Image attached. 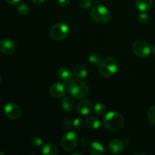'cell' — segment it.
Returning <instances> with one entry per match:
<instances>
[{"mask_svg": "<svg viewBox=\"0 0 155 155\" xmlns=\"http://www.w3.org/2000/svg\"><path fill=\"white\" fill-rule=\"evenodd\" d=\"M104 127L112 132H116L122 129L124 119L122 115L116 111H110L105 114L103 119Z\"/></svg>", "mask_w": 155, "mask_h": 155, "instance_id": "cell-1", "label": "cell"}, {"mask_svg": "<svg viewBox=\"0 0 155 155\" xmlns=\"http://www.w3.org/2000/svg\"><path fill=\"white\" fill-rule=\"evenodd\" d=\"M16 48L15 43L9 39H3L0 41V51L5 54H11Z\"/></svg>", "mask_w": 155, "mask_h": 155, "instance_id": "cell-11", "label": "cell"}, {"mask_svg": "<svg viewBox=\"0 0 155 155\" xmlns=\"http://www.w3.org/2000/svg\"><path fill=\"white\" fill-rule=\"evenodd\" d=\"M42 144H43V141L39 136H34L32 139V145L36 149L41 148V147L42 146Z\"/></svg>", "mask_w": 155, "mask_h": 155, "instance_id": "cell-25", "label": "cell"}, {"mask_svg": "<svg viewBox=\"0 0 155 155\" xmlns=\"http://www.w3.org/2000/svg\"><path fill=\"white\" fill-rule=\"evenodd\" d=\"M86 125L92 130H98L101 127V123L99 119L95 117H89L86 120Z\"/></svg>", "mask_w": 155, "mask_h": 155, "instance_id": "cell-18", "label": "cell"}, {"mask_svg": "<svg viewBox=\"0 0 155 155\" xmlns=\"http://www.w3.org/2000/svg\"><path fill=\"white\" fill-rule=\"evenodd\" d=\"M73 127L77 130H81L84 127V120L80 117H77L73 120Z\"/></svg>", "mask_w": 155, "mask_h": 155, "instance_id": "cell-26", "label": "cell"}, {"mask_svg": "<svg viewBox=\"0 0 155 155\" xmlns=\"http://www.w3.org/2000/svg\"><path fill=\"white\" fill-rule=\"evenodd\" d=\"M89 153L92 155H103L105 153L104 148L100 142H93L89 146Z\"/></svg>", "mask_w": 155, "mask_h": 155, "instance_id": "cell-15", "label": "cell"}, {"mask_svg": "<svg viewBox=\"0 0 155 155\" xmlns=\"http://www.w3.org/2000/svg\"><path fill=\"white\" fill-rule=\"evenodd\" d=\"M68 92L73 98L81 99L87 96L89 92V87L86 82L78 79L70 82L68 85Z\"/></svg>", "mask_w": 155, "mask_h": 155, "instance_id": "cell-2", "label": "cell"}, {"mask_svg": "<svg viewBox=\"0 0 155 155\" xmlns=\"http://www.w3.org/2000/svg\"><path fill=\"white\" fill-rule=\"evenodd\" d=\"M61 107L64 110L68 112V113H72L75 109V103H74V100L70 97L64 98L61 102Z\"/></svg>", "mask_w": 155, "mask_h": 155, "instance_id": "cell-16", "label": "cell"}, {"mask_svg": "<svg viewBox=\"0 0 155 155\" xmlns=\"http://www.w3.org/2000/svg\"><path fill=\"white\" fill-rule=\"evenodd\" d=\"M153 0H136V6L141 12H146L151 8Z\"/></svg>", "mask_w": 155, "mask_h": 155, "instance_id": "cell-14", "label": "cell"}, {"mask_svg": "<svg viewBox=\"0 0 155 155\" xmlns=\"http://www.w3.org/2000/svg\"><path fill=\"white\" fill-rule=\"evenodd\" d=\"M70 33V28L64 23H57L51 27L50 36L56 41H61L66 39Z\"/></svg>", "mask_w": 155, "mask_h": 155, "instance_id": "cell-5", "label": "cell"}, {"mask_svg": "<svg viewBox=\"0 0 155 155\" xmlns=\"http://www.w3.org/2000/svg\"><path fill=\"white\" fill-rule=\"evenodd\" d=\"M41 153L45 155H57L58 154V151L55 145L53 143H47L42 148Z\"/></svg>", "mask_w": 155, "mask_h": 155, "instance_id": "cell-17", "label": "cell"}, {"mask_svg": "<svg viewBox=\"0 0 155 155\" xmlns=\"http://www.w3.org/2000/svg\"><path fill=\"white\" fill-rule=\"evenodd\" d=\"M93 107L94 105L92 101H90L89 100H83V101H80L77 104V110L78 114L86 116L92 112Z\"/></svg>", "mask_w": 155, "mask_h": 155, "instance_id": "cell-10", "label": "cell"}, {"mask_svg": "<svg viewBox=\"0 0 155 155\" xmlns=\"http://www.w3.org/2000/svg\"><path fill=\"white\" fill-rule=\"evenodd\" d=\"M2 76L0 75V83H2Z\"/></svg>", "mask_w": 155, "mask_h": 155, "instance_id": "cell-34", "label": "cell"}, {"mask_svg": "<svg viewBox=\"0 0 155 155\" xmlns=\"http://www.w3.org/2000/svg\"><path fill=\"white\" fill-rule=\"evenodd\" d=\"M5 154L4 153H2V152H0V155H4Z\"/></svg>", "mask_w": 155, "mask_h": 155, "instance_id": "cell-35", "label": "cell"}, {"mask_svg": "<svg viewBox=\"0 0 155 155\" xmlns=\"http://www.w3.org/2000/svg\"><path fill=\"white\" fill-rule=\"evenodd\" d=\"M71 0H58V5L61 8H66L71 3Z\"/></svg>", "mask_w": 155, "mask_h": 155, "instance_id": "cell-28", "label": "cell"}, {"mask_svg": "<svg viewBox=\"0 0 155 155\" xmlns=\"http://www.w3.org/2000/svg\"><path fill=\"white\" fill-rule=\"evenodd\" d=\"M152 53L155 55V45L154 46V48H152Z\"/></svg>", "mask_w": 155, "mask_h": 155, "instance_id": "cell-32", "label": "cell"}, {"mask_svg": "<svg viewBox=\"0 0 155 155\" xmlns=\"http://www.w3.org/2000/svg\"><path fill=\"white\" fill-rule=\"evenodd\" d=\"M90 16L93 21L98 24H107L111 18V14L107 7L95 5L90 11Z\"/></svg>", "mask_w": 155, "mask_h": 155, "instance_id": "cell-3", "label": "cell"}, {"mask_svg": "<svg viewBox=\"0 0 155 155\" xmlns=\"http://www.w3.org/2000/svg\"><path fill=\"white\" fill-rule=\"evenodd\" d=\"M49 92L50 95L55 98L64 96L67 92V87L65 86V83H60V82H56L53 83L50 87Z\"/></svg>", "mask_w": 155, "mask_h": 155, "instance_id": "cell-9", "label": "cell"}, {"mask_svg": "<svg viewBox=\"0 0 155 155\" xmlns=\"http://www.w3.org/2000/svg\"><path fill=\"white\" fill-rule=\"evenodd\" d=\"M5 1L7 2L8 4L12 5H18V3L20 2L21 0H5Z\"/></svg>", "mask_w": 155, "mask_h": 155, "instance_id": "cell-30", "label": "cell"}, {"mask_svg": "<svg viewBox=\"0 0 155 155\" xmlns=\"http://www.w3.org/2000/svg\"><path fill=\"white\" fill-rule=\"evenodd\" d=\"M93 110L97 115H103L106 113L107 108H106V106L103 103L99 102L94 105Z\"/></svg>", "mask_w": 155, "mask_h": 155, "instance_id": "cell-20", "label": "cell"}, {"mask_svg": "<svg viewBox=\"0 0 155 155\" xmlns=\"http://www.w3.org/2000/svg\"><path fill=\"white\" fill-rule=\"evenodd\" d=\"M78 135L74 131L65 133L61 139V147L64 151H72L75 149L78 144Z\"/></svg>", "mask_w": 155, "mask_h": 155, "instance_id": "cell-7", "label": "cell"}, {"mask_svg": "<svg viewBox=\"0 0 155 155\" xmlns=\"http://www.w3.org/2000/svg\"><path fill=\"white\" fill-rule=\"evenodd\" d=\"M92 1H96V0H92Z\"/></svg>", "mask_w": 155, "mask_h": 155, "instance_id": "cell-36", "label": "cell"}, {"mask_svg": "<svg viewBox=\"0 0 155 155\" xmlns=\"http://www.w3.org/2000/svg\"><path fill=\"white\" fill-rule=\"evenodd\" d=\"M138 21L142 25H146L149 23V17L145 12H142L138 15Z\"/></svg>", "mask_w": 155, "mask_h": 155, "instance_id": "cell-23", "label": "cell"}, {"mask_svg": "<svg viewBox=\"0 0 155 155\" xmlns=\"http://www.w3.org/2000/svg\"><path fill=\"white\" fill-rule=\"evenodd\" d=\"M132 48L134 54L140 58H145L151 52V48L149 44L143 39H137L134 41Z\"/></svg>", "mask_w": 155, "mask_h": 155, "instance_id": "cell-6", "label": "cell"}, {"mask_svg": "<svg viewBox=\"0 0 155 155\" xmlns=\"http://www.w3.org/2000/svg\"><path fill=\"white\" fill-rule=\"evenodd\" d=\"M92 0H81L80 1V7L83 9L89 8L92 3Z\"/></svg>", "mask_w": 155, "mask_h": 155, "instance_id": "cell-27", "label": "cell"}, {"mask_svg": "<svg viewBox=\"0 0 155 155\" xmlns=\"http://www.w3.org/2000/svg\"><path fill=\"white\" fill-rule=\"evenodd\" d=\"M74 74L77 78L83 80V79H85L87 77L88 73L87 71H86V68L83 65L78 64L74 68Z\"/></svg>", "mask_w": 155, "mask_h": 155, "instance_id": "cell-19", "label": "cell"}, {"mask_svg": "<svg viewBox=\"0 0 155 155\" xmlns=\"http://www.w3.org/2000/svg\"><path fill=\"white\" fill-rule=\"evenodd\" d=\"M17 11L21 15H27L30 12V7L26 3H21L17 7Z\"/></svg>", "mask_w": 155, "mask_h": 155, "instance_id": "cell-22", "label": "cell"}, {"mask_svg": "<svg viewBox=\"0 0 155 155\" xmlns=\"http://www.w3.org/2000/svg\"><path fill=\"white\" fill-rule=\"evenodd\" d=\"M135 154H143V155H146V154H145V153H141V152H138V153H136Z\"/></svg>", "mask_w": 155, "mask_h": 155, "instance_id": "cell-33", "label": "cell"}, {"mask_svg": "<svg viewBox=\"0 0 155 155\" xmlns=\"http://www.w3.org/2000/svg\"><path fill=\"white\" fill-rule=\"evenodd\" d=\"M148 120L153 125H155V105L151 106L148 110Z\"/></svg>", "mask_w": 155, "mask_h": 155, "instance_id": "cell-24", "label": "cell"}, {"mask_svg": "<svg viewBox=\"0 0 155 155\" xmlns=\"http://www.w3.org/2000/svg\"><path fill=\"white\" fill-rule=\"evenodd\" d=\"M58 78L60 79L61 81L65 84L69 83L74 77L71 70L68 69V68H65V67L59 68L58 71Z\"/></svg>", "mask_w": 155, "mask_h": 155, "instance_id": "cell-13", "label": "cell"}, {"mask_svg": "<svg viewBox=\"0 0 155 155\" xmlns=\"http://www.w3.org/2000/svg\"><path fill=\"white\" fill-rule=\"evenodd\" d=\"M81 143L83 145H87L90 143V140L88 137L85 136V137H83L81 139Z\"/></svg>", "mask_w": 155, "mask_h": 155, "instance_id": "cell-29", "label": "cell"}, {"mask_svg": "<svg viewBox=\"0 0 155 155\" xmlns=\"http://www.w3.org/2000/svg\"><path fill=\"white\" fill-rule=\"evenodd\" d=\"M4 113L10 120H18L21 115V109L17 104L13 102L8 103L4 107Z\"/></svg>", "mask_w": 155, "mask_h": 155, "instance_id": "cell-8", "label": "cell"}, {"mask_svg": "<svg viewBox=\"0 0 155 155\" xmlns=\"http://www.w3.org/2000/svg\"><path fill=\"white\" fill-rule=\"evenodd\" d=\"M31 1L35 5H42V3L45 2V0H31Z\"/></svg>", "mask_w": 155, "mask_h": 155, "instance_id": "cell-31", "label": "cell"}, {"mask_svg": "<svg viewBox=\"0 0 155 155\" xmlns=\"http://www.w3.org/2000/svg\"><path fill=\"white\" fill-rule=\"evenodd\" d=\"M98 70L104 77H110L114 75L118 70V63L114 58H105L100 63Z\"/></svg>", "mask_w": 155, "mask_h": 155, "instance_id": "cell-4", "label": "cell"}, {"mask_svg": "<svg viewBox=\"0 0 155 155\" xmlns=\"http://www.w3.org/2000/svg\"><path fill=\"white\" fill-rule=\"evenodd\" d=\"M108 149L112 154H119L124 151V145L120 139H113L108 142Z\"/></svg>", "mask_w": 155, "mask_h": 155, "instance_id": "cell-12", "label": "cell"}, {"mask_svg": "<svg viewBox=\"0 0 155 155\" xmlns=\"http://www.w3.org/2000/svg\"><path fill=\"white\" fill-rule=\"evenodd\" d=\"M89 62L92 65H99L101 62V58L97 53H92L89 56Z\"/></svg>", "mask_w": 155, "mask_h": 155, "instance_id": "cell-21", "label": "cell"}]
</instances>
